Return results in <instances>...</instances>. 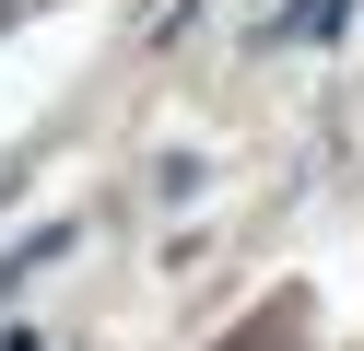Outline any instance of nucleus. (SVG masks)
<instances>
[{"instance_id": "1", "label": "nucleus", "mask_w": 364, "mask_h": 351, "mask_svg": "<svg viewBox=\"0 0 364 351\" xmlns=\"http://www.w3.org/2000/svg\"><path fill=\"white\" fill-rule=\"evenodd\" d=\"M341 12H353V0H294V12H282V23H270V35H329V23H341Z\"/></svg>"}, {"instance_id": "2", "label": "nucleus", "mask_w": 364, "mask_h": 351, "mask_svg": "<svg viewBox=\"0 0 364 351\" xmlns=\"http://www.w3.org/2000/svg\"><path fill=\"white\" fill-rule=\"evenodd\" d=\"M0 12H12V0H0Z\"/></svg>"}]
</instances>
